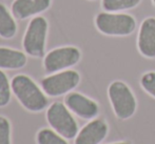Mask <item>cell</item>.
Returning <instances> with one entry per match:
<instances>
[{
	"label": "cell",
	"instance_id": "obj_4",
	"mask_svg": "<svg viewBox=\"0 0 155 144\" xmlns=\"http://www.w3.org/2000/svg\"><path fill=\"white\" fill-rule=\"evenodd\" d=\"M108 95L114 114L118 119L127 120L135 114L137 107L136 99L124 82H112L108 88Z\"/></svg>",
	"mask_w": 155,
	"mask_h": 144
},
{
	"label": "cell",
	"instance_id": "obj_13",
	"mask_svg": "<svg viewBox=\"0 0 155 144\" xmlns=\"http://www.w3.org/2000/svg\"><path fill=\"white\" fill-rule=\"evenodd\" d=\"M17 33V23L12 12L0 3V37L3 39H12Z\"/></svg>",
	"mask_w": 155,
	"mask_h": 144
},
{
	"label": "cell",
	"instance_id": "obj_16",
	"mask_svg": "<svg viewBox=\"0 0 155 144\" xmlns=\"http://www.w3.org/2000/svg\"><path fill=\"white\" fill-rule=\"evenodd\" d=\"M12 85L8 81V78L3 72L0 69V107L8 105L11 100Z\"/></svg>",
	"mask_w": 155,
	"mask_h": 144
},
{
	"label": "cell",
	"instance_id": "obj_6",
	"mask_svg": "<svg viewBox=\"0 0 155 144\" xmlns=\"http://www.w3.org/2000/svg\"><path fill=\"white\" fill-rule=\"evenodd\" d=\"M80 75L73 69L57 72L41 80V88L50 97H59L69 94L79 84Z\"/></svg>",
	"mask_w": 155,
	"mask_h": 144
},
{
	"label": "cell",
	"instance_id": "obj_14",
	"mask_svg": "<svg viewBox=\"0 0 155 144\" xmlns=\"http://www.w3.org/2000/svg\"><path fill=\"white\" fill-rule=\"evenodd\" d=\"M141 0H101V6L104 12L119 13L134 8Z\"/></svg>",
	"mask_w": 155,
	"mask_h": 144
},
{
	"label": "cell",
	"instance_id": "obj_19",
	"mask_svg": "<svg viewBox=\"0 0 155 144\" xmlns=\"http://www.w3.org/2000/svg\"><path fill=\"white\" fill-rule=\"evenodd\" d=\"M113 144H128V143H126V142H121V143H113Z\"/></svg>",
	"mask_w": 155,
	"mask_h": 144
},
{
	"label": "cell",
	"instance_id": "obj_9",
	"mask_svg": "<svg viewBox=\"0 0 155 144\" xmlns=\"http://www.w3.org/2000/svg\"><path fill=\"white\" fill-rule=\"evenodd\" d=\"M137 47L143 57L155 58V18L148 17L140 23L137 37Z\"/></svg>",
	"mask_w": 155,
	"mask_h": 144
},
{
	"label": "cell",
	"instance_id": "obj_11",
	"mask_svg": "<svg viewBox=\"0 0 155 144\" xmlns=\"http://www.w3.org/2000/svg\"><path fill=\"white\" fill-rule=\"evenodd\" d=\"M108 130V125L104 120H92L78 132L75 144H99L106 138Z\"/></svg>",
	"mask_w": 155,
	"mask_h": 144
},
{
	"label": "cell",
	"instance_id": "obj_8",
	"mask_svg": "<svg viewBox=\"0 0 155 144\" xmlns=\"http://www.w3.org/2000/svg\"><path fill=\"white\" fill-rule=\"evenodd\" d=\"M67 107L76 116L82 119H94L99 113L98 104L94 100L76 91H70L64 98Z\"/></svg>",
	"mask_w": 155,
	"mask_h": 144
},
{
	"label": "cell",
	"instance_id": "obj_18",
	"mask_svg": "<svg viewBox=\"0 0 155 144\" xmlns=\"http://www.w3.org/2000/svg\"><path fill=\"white\" fill-rule=\"evenodd\" d=\"M0 144H11V124L2 116H0Z\"/></svg>",
	"mask_w": 155,
	"mask_h": 144
},
{
	"label": "cell",
	"instance_id": "obj_3",
	"mask_svg": "<svg viewBox=\"0 0 155 144\" xmlns=\"http://www.w3.org/2000/svg\"><path fill=\"white\" fill-rule=\"evenodd\" d=\"M49 23L43 16H35L29 22L22 39L25 53L35 58L42 57L45 52Z\"/></svg>",
	"mask_w": 155,
	"mask_h": 144
},
{
	"label": "cell",
	"instance_id": "obj_7",
	"mask_svg": "<svg viewBox=\"0 0 155 144\" xmlns=\"http://www.w3.org/2000/svg\"><path fill=\"white\" fill-rule=\"evenodd\" d=\"M81 53L76 46H61L50 51L43 59L45 71L49 74L65 71L79 62Z\"/></svg>",
	"mask_w": 155,
	"mask_h": 144
},
{
	"label": "cell",
	"instance_id": "obj_12",
	"mask_svg": "<svg viewBox=\"0 0 155 144\" xmlns=\"http://www.w3.org/2000/svg\"><path fill=\"white\" fill-rule=\"evenodd\" d=\"M27 54L11 47L0 46V69H18L27 64Z\"/></svg>",
	"mask_w": 155,
	"mask_h": 144
},
{
	"label": "cell",
	"instance_id": "obj_10",
	"mask_svg": "<svg viewBox=\"0 0 155 144\" xmlns=\"http://www.w3.org/2000/svg\"><path fill=\"white\" fill-rule=\"evenodd\" d=\"M52 0H14L11 6V12L18 20L38 16L49 10Z\"/></svg>",
	"mask_w": 155,
	"mask_h": 144
},
{
	"label": "cell",
	"instance_id": "obj_5",
	"mask_svg": "<svg viewBox=\"0 0 155 144\" xmlns=\"http://www.w3.org/2000/svg\"><path fill=\"white\" fill-rule=\"evenodd\" d=\"M47 120L50 126L65 139L76 138L78 125L71 110L61 102H54L47 110Z\"/></svg>",
	"mask_w": 155,
	"mask_h": 144
},
{
	"label": "cell",
	"instance_id": "obj_1",
	"mask_svg": "<svg viewBox=\"0 0 155 144\" xmlns=\"http://www.w3.org/2000/svg\"><path fill=\"white\" fill-rule=\"evenodd\" d=\"M11 85L15 97L25 110L38 113L48 106L49 100L45 93L29 76L23 74L16 75L13 77Z\"/></svg>",
	"mask_w": 155,
	"mask_h": 144
},
{
	"label": "cell",
	"instance_id": "obj_20",
	"mask_svg": "<svg viewBox=\"0 0 155 144\" xmlns=\"http://www.w3.org/2000/svg\"><path fill=\"white\" fill-rule=\"evenodd\" d=\"M152 1H153V4H154V5H155V0H152Z\"/></svg>",
	"mask_w": 155,
	"mask_h": 144
},
{
	"label": "cell",
	"instance_id": "obj_2",
	"mask_svg": "<svg viewBox=\"0 0 155 144\" xmlns=\"http://www.w3.org/2000/svg\"><path fill=\"white\" fill-rule=\"evenodd\" d=\"M95 27L107 36H129L136 29V20L126 13L101 12L96 15Z\"/></svg>",
	"mask_w": 155,
	"mask_h": 144
},
{
	"label": "cell",
	"instance_id": "obj_17",
	"mask_svg": "<svg viewBox=\"0 0 155 144\" xmlns=\"http://www.w3.org/2000/svg\"><path fill=\"white\" fill-rule=\"evenodd\" d=\"M140 85L149 95L155 98V72H148L140 78Z\"/></svg>",
	"mask_w": 155,
	"mask_h": 144
},
{
	"label": "cell",
	"instance_id": "obj_15",
	"mask_svg": "<svg viewBox=\"0 0 155 144\" xmlns=\"http://www.w3.org/2000/svg\"><path fill=\"white\" fill-rule=\"evenodd\" d=\"M36 140L38 144H69L65 138L60 136L55 130L43 128L37 133Z\"/></svg>",
	"mask_w": 155,
	"mask_h": 144
}]
</instances>
